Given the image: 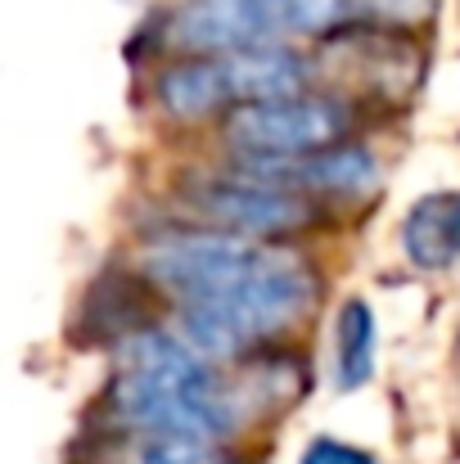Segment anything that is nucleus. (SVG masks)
Listing matches in <instances>:
<instances>
[{"instance_id":"1","label":"nucleus","mask_w":460,"mask_h":464,"mask_svg":"<svg viewBox=\"0 0 460 464\" xmlns=\"http://www.w3.org/2000/svg\"><path fill=\"white\" fill-rule=\"evenodd\" d=\"M113 356L118 379L109 383V415L127 433L226 442L249 415L240 388L217 379L212 356H203L185 329L141 324L113 343Z\"/></svg>"},{"instance_id":"2","label":"nucleus","mask_w":460,"mask_h":464,"mask_svg":"<svg viewBox=\"0 0 460 464\" xmlns=\"http://www.w3.org/2000/svg\"><path fill=\"white\" fill-rule=\"evenodd\" d=\"M316 298H320L316 266L299 248L276 244V253L240 289H230L226 298H212V303L181 307V329L203 356H212L221 365V361H240L253 347L294 329L316 307Z\"/></svg>"},{"instance_id":"3","label":"nucleus","mask_w":460,"mask_h":464,"mask_svg":"<svg viewBox=\"0 0 460 464\" xmlns=\"http://www.w3.org/2000/svg\"><path fill=\"white\" fill-rule=\"evenodd\" d=\"M316 72L352 104H402L425 77V54L411 41V27L361 18L325 36Z\"/></svg>"},{"instance_id":"4","label":"nucleus","mask_w":460,"mask_h":464,"mask_svg":"<svg viewBox=\"0 0 460 464\" xmlns=\"http://www.w3.org/2000/svg\"><path fill=\"white\" fill-rule=\"evenodd\" d=\"M185 208L212 226V230H230V235H249V239H289L303 235L307 226L320 221V198H307L299 189L244 176V171H217V176H194L181 185Z\"/></svg>"},{"instance_id":"5","label":"nucleus","mask_w":460,"mask_h":464,"mask_svg":"<svg viewBox=\"0 0 460 464\" xmlns=\"http://www.w3.org/2000/svg\"><path fill=\"white\" fill-rule=\"evenodd\" d=\"M352 131V100L343 95H280V100H258L240 104L226 113V145L235 154L253 158H289L343 145Z\"/></svg>"},{"instance_id":"6","label":"nucleus","mask_w":460,"mask_h":464,"mask_svg":"<svg viewBox=\"0 0 460 464\" xmlns=\"http://www.w3.org/2000/svg\"><path fill=\"white\" fill-rule=\"evenodd\" d=\"M235 171L299 189L307 198H370L379 189V158L361 145H329V150H311V154H289V158H253L235 154Z\"/></svg>"},{"instance_id":"7","label":"nucleus","mask_w":460,"mask_h":464,"mask_svg":"<svg viewBox=\"0 0 460 464\" xmlns=\"http://www.w3.org/2000/svg\"><path fill=\"white\" fill-rule=\"evenodd\" d=\"M162 41L181 54H230L271 45L280 32L267 18L262 0H185L162 14Z\"/></svg>"},{"instance_id":"8","label":"nucleus","mask_w":460,"mask_h":464,"mask_svg":"<svg viewBox=\"0 0 460 464\" xmlns=\"http://www.w3.org/2000/svg\"><path fill=\"white\" fill-rule=\"evenodd\" d=\"M153 100L171 122L226 118L235 109L226 54H185V59L167 63L153 82Z\"/></svg>"},{"instance_id":"9","label":"nucleus","mask_w":460,"mask_h":464,"mask_svg":"<svg viewBox=\"0 0 460 464\" xmlns=\"http://www.w3.org/2000/svg\"><path fill=\"white\" fill-rule=\"evenodd\" d=\"M402 253L429 276L460 266V189H438L411 203L402 217Z\"/></svg>"},{"instance_id":"10","label":"nucleus","mask_w":460,"mask_h":464,"mask_svg":"<svg viewBox=\"0 0 460 464\" xmlns=\"http://www.w3.org/2000/svg\"><path fill=\"white\" fill-rule=\"evenodd\" d=\"M375 343H379V334H375L370 303L347 298L338 307V320H334V379H338L343 392L370 383V374H375Z\"/></svg>"},{"instance_id":"11","label":"nucleus","mask_w":460,"mask_h":464,"mask_svg":"<svg viewBox=\"0 0 460 464\" xmlns=\"http://www.w3.org/2000/svg\"><path fill=\"white\" fill-rule=\"evenodd\" d=\"M127 464H230V456L203 438H141Z\"/></svg>"},{"instance_id":"12","label":"nucleus","mask_w":460,"mask_h":464,"mask_svg":"<svg viewBox=\"0 0 460 464\" xmlns=\"http://www.w3.org/2000/svg\"><path fill=\"white\" fill-rule=\"evenodd\" d=\"M438 0H352V14L370 18V23H388V27H416L434 14Z\"/></svg>"},{"instance_id":"13","label":"nucleus","mask_w":460,"mask_h":464,"mask_svg":"<svg viewBox=\"0 0 460 464\" xmlns=\"http://www.w3.org/2000/svg\"><path fill=\"white\" fill-rule=\"evenodd\" d=\"M299 464H375V456L366 447H352L338 438H311Z\"/></svg>"}]
</instances>
